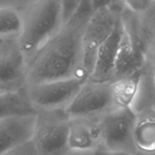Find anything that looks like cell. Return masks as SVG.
<instances>
[{
	"label": "cell",
	"mask_w": 155,
	"mask_h": 155,
	"mask_svg": "<svg viewBox=\"0 0 155 155\" xmlns=\"http://www.w3.org/2000/svg\"><path fill=\"white\" fill-rule=\"evenodd\" d=\"M153 65H154V81L155 84V49L154 51V54H153Z\"/></svg>",
	"instance_id": "21"
},
{
	"label": "cell",
	"mask_w": 155,
	"mask_h": 155,
	"mask_svg": "<svg viewBox=\"0 0 155 155\" xmlns=\"http://www.w3.org/2000/svg\"><path fill=\"white\" fill-rule=\"evenodd\" d=\"M125 23L123 15L118 18L114 30L100 47L89 80L95 82H112L114 80L115 62L122 39Z\"/></svg>",
	"instance_id": "10"
},
{
	"label": "cell",
	"mask_w": 155,
	"mask_h": 155,
	"mask_svg": "<svg viewBox=\"0 0 155 155\" xmlns=\"http://www.w3.org/2000/svg\"><path fill=\"white\" fill-rule=\"evenodd\" d=\"M27 86L16 90L0 92V118L38 114Z\"/></svg>",
	"instance_id": "14"
},
{
	"label": "cell",
	"mask_w": 155,
	"mask_h": 155,
	"mask_svg": "<svg viewBox=\"0 0 155 155\" xmlns=\"http://www.w3.org/2000/svg\"><path fill=\"white\" fill-rule=\"evenodd\" d=\"M38 114L0 118V154L33 142Z\"/></svg>",
	"instance_id": "9"
},
{
	"label": "cell",
	"mask_w": 155,
	"mask_h": 155,
	"mask_svg": "<svg viewBox=\"0 0 155 155\" xmlns=\"http://www.w3.org/2000/svg\"><path fill=\"white\" fill-rule=\"evenodd\" d=\"M81 1H62V17L64 25L72 18L77 11Z\"/></svg>",
	"instance_id": "17"
},
{
	"label": "cell",
	"mask_w": 155,
	"mask_h": 155,
	"mask_svg": "<svg viewBox=\"0 0 155 155\" xmlns=\"http://www.w3.org/2000/svg\"><path fill=\"white\" fill-rule=\"evenodd\" d=\"M125 27L115 62L114 80L128 77L142 68L143 56L124 20Z\"/></svg>",
	"instance_id": "12"
},
{
	"label": "cell",
	"mask_w": 155,
	"mask_h": 155,
	"mask_svg": "<svg viewBox=\"0 0 155 155\" xmlns=\"http://www.w3.org/2000/svg\"><path fill=\"white\" fill-rule=\"evenodd\" d=\"M133 142L136 154L155 155V109L137 112Z\"/></svg>",
	"instance_id": "13"
},
{
	"label": "cell",
	"mask_w": 155,
	"mask_h": 155,
	"mask_svg": "<svg viewBox=\"0 0 155 155\" xmlns=\"http://www.w3.org/2000/svg\"><path fill=\"white\" fill-rule=\"evenodd\" d=\"M95 8L92 1H81L71 20L28 64L27 86L74 77H87L83 67L82 39Z\"/></svg>",
	"instance_id": "1"
},
{
	"label": "cell",
	"mask_w": 155,
	"mask_h": 155,
	"mask_svg": "<svg viewBox=\"0 0 155 155\" xmlns=\"http://www.w3.org/2000/svg\"><path fill=\"white\" fill-rule=\"evenodd\" d=\"M69 120L64 110L39 111L33 139L39 155H64L70 151Z\"/></svg>",
	"instance_id": "4"
},
{
	"label": "cell",
	"mask_w": 155,
	"mask_h": 155,
	"mask_svg": "<svg viewBox=\"0 0 155 155\" xmlns=\"http://www.w3.org/2000/svg\"><path fill=\"white\" fill-rule=\"evenodd\" d=\"M110 84L111 82H95L89 79L65 108V113L70 118L99 119L115 110Z\"/></svg>",
	"instance_id": "7"
},
{
	"label": "cell",
	"mask_w": 155,
	"mask_h": 155,
	"mask_svg": "<svg viewBox=\"0 0 155 155\" xmlns=\"http://www.w3.org/2000/svg\"><path fill=\"white\" fill-rule=\"evenodd\" d=\"M27 61L18 39H1L0 86L1 92L27 86Z\"/></svg>",
	"instance_id": "8"
},
{
	"label": "cell",
	"mask_w": 155,
	"mask_h": 155,
	"mask_svg": "<svg viewBox=\"0 0 155 155\" xmlns=\"http://www.w3.org/2000/svg\"><path fill=\"white\" fill-rule=\"evenodd\" d=\"M0 155H39L33 142L17 147Z\"/></svg>",
	"instance_id": "19"
},
{
	"label": "cell",
	"mask_w": 155,
	"mask_h": 155,
	"mask_svg": "<svg viewBox=\"0 0 155 155\" xmlns=\"http://www.w3.org/2000/svg\"><path fill=\"white\" fill-rule=\"evenodd\" d=\"M137 112L133 107L115 109L98 120L101 130V148L125 151L136 155L134 130Z\"/></svg>",
	"instance_id": "5"
},
{
	"label": "cell",
	"mask_w": 155,
	"mask_h": 155,
	"mask_svg": "<svg viewBox=\"0 0 155 155\" xmlns=\"http://www.w3.org/2000/svg\"><path fill=\"white\" fill-rule=\"evenodd\" d=\"M152 2L147 0H137V1H124L126 8L134 13H143L151 8Z\"/></svg>",
	"instance_id": "18"
},
{
	"label": "cell",
	"mask_w": 155,
	"mask_h": 155,
	"mask_svg": "<svg viewBox=\"0 0 155 155\" xmlns=\"http://www.w3.org/2000/svg\"><path fill=\"white\" fill-rule=\"evenodd\" d=\"M94 155H135L129 151H115V150H109L104 148H98V149L93 151Z\"/></svg>",
	"instance_id": "20"
},
{
	"label": "cell",
	"mask_w": 155,
	"mask_h": 155,
	"mask_svg": "<svg viewBox=\"0 0 155 155\" xmlns=\"http://www.w3.org/2000/svg\"><path fill=\"white\" fill-rule=\"evenodd\" d=\"M89 79L74 77L27 86V92L39 111L65 110Z\"/></svg>",
	"instance_id": "6"
},
{
	"label": "cell",
	"mask_w": 155,
	"mask_h": 155,
	"mask_svg": "<svg viewBox=\"0 0 155 155\" xmlns=\"http://www.w3.org/2000/svg\"><path fill=\"white\" fill-rule=\"evenodd\" d=\"M24 29L18 39L27 64L61 30L62 1L30 2L23 10Z\"/></svg>",
	"instance_id": "2"
},
{
	"label": "cell",
	"mask_w": 155,
	"mask_h": 155,
	"mask_svg": "<svg viewBox=\"0 0 155 155\" xmlns=\"http://www.w3.org/2000/svg\"><path fill=\"white\" fill-rule=\"evenodd\" d=\"M99 119L70 118L68 146L70 151H95L101 148Z\"/></svg>",
	"instance_id": "11"
},
{
	"label": "cell",
	"mask_w": 155,
	"mask_h": 155,
	"mask_svg": "<svg viewBox=\"0 0 155 155\" xmlns=\"http://www.w3.org/2000/svg\"><path fill=\"white\" fill-rule=\"evenodd\" d=\"M142 78V71L140 70L132 75L111 82L110 88L115 109L133 107L139 94Z\"/></svg>",
	"instance_id": "15"
},
{
	"label": "cell",
	"mask_w": 155,
	"mask_h": 155,
	"mask_svg": "<svg viewBox=\"0 0 155 155\" xmlns=\"http://www.w3.org/2000/svg\"><path fill=\"white\" fill-rule=\"evenodd\" d=\"M95 12L85 28L82 39L83 67L90 77L100 47L111 35L123 12L117 2L93 1Z\"/></svg>",
	"instance_id": "3"
},
{
	"label": "cell",
	"mask_w": 155,
	"mask_h": 155,
	"mask_svg": "<svg viewBox=\"0 0 155 155\" xmlns=\"http://www.w3.org/2000/svg\"><path fill=\"white\" fill-rule=\"evenodd\" d=\"M24 29L23 11L13 6H0V39H19Z\"/></svg>",
	"instance_id": "16"
}]
</instances>
